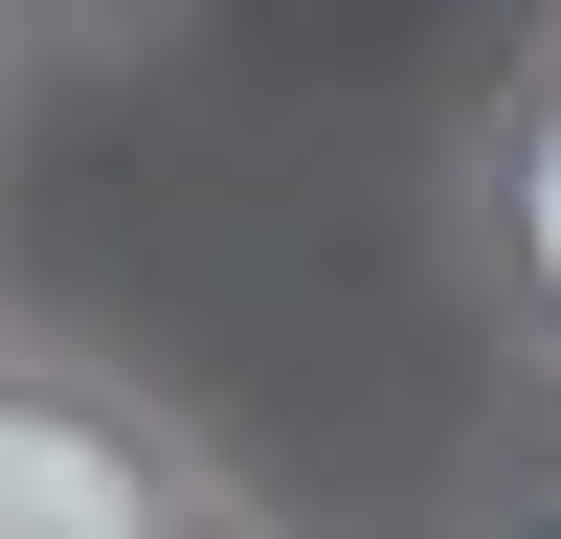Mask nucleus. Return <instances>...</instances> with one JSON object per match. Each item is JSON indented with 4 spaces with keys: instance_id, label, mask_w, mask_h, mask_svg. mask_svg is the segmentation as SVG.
<instances>
[{
    "instance_id": "obj_3",
    "label": "nucleus",
    "mask_w": 561,
    "mask_h": 539,
    "mask_svg": "<svg viewBox=\"0 0 561 539\" xmlns=\"http://www.w3.org/2000/svg\"><path fill=\"white\" fill-rule=\"evenodd\" d=\"M404 539H561V472H449Z\"/></svg>"
},
{
    "instance_id": "obj_4",
    "label": "nucleus",
    "mask_w": 561,
    "mask_h": 539,
    "mask_svg": "<svg viewBox=\"0 0 561 539\" xmlns=\"http://www.w3.org/2000/svg\"><path fill=\"white\" fill-rule=\"evenodd\" d=\"M180 539H293V517H270V494H203V517H180Z\"/></svg>"
},
{
    "instance_id": "obj_2",
    "label": "nucleus",
    "mask_w": 561,
    "mask_h": 539,
    "mask_svg": "<svg viewBox=\"0 0 561 539\" xmlns=\"http://www.w3.org/2000/svg\"><path fill=\"white\" fill-rule=\"evenodd\" d=\"M449 293H472L494 382L561 404V23H517L449 90Z\"/></svg>"
},
{
    "instance_id": "obj_5",
    "label": "nucleus",
    "mask_w": 561,
    "mask_h": 539,
    "mask_svg": "<svg viewBox=\"0 0 561 539\" xmlns=\"http://www.w3.org/2000/svg\"><path fill=\"white\" fill-rule=\"evenodd\" d=\"M0 68H23V45H0Z\"/></svg>"
},
{
    "instance_id": "obj_1",
    "label": "nucleus",
    "mask_w": 561,
    "mask_h": 539,
    "mask_svg": "<svg viewBox=\"0 0 561 539\" xmlns=\"http://www.w3.org/2000/svg\"><path fill=\"white\" fill-rule=\"evenodd\" d=\"M203 494H248L203 449V404H158L135 359L0 314V539H180Z\"/></svg>"
}]
</instances>
